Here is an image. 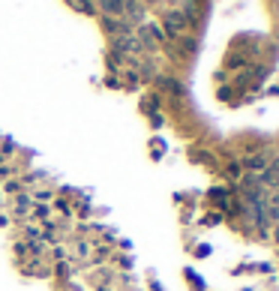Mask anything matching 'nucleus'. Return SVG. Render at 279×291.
<instances>
[{"mask_svg": "<svg viewBox=\"0 0 279 291\" xmlns=\"http://www.w3.org/2000/svg\"><path fill=\"white\" fill-rule=\"evenodd\" d=\"M183 27H186V18H183L180 12H168V15H165V30L171 33V36H177Z\"/></svg>", "mask_w": 279, "mask_h": 291, "instance_id": "nucleus-1", "label": "nucleus"}, {"mask_svg": "<svg viewBox=\"0 0 279 291\" xmlns=\"http://www.w3.org/2000/svg\"><path fill=\"white\" fill-rule=\"evenodd\" d=\"M264 165H267V159L261 156V153H255V156L246 159V168H252V171H264Z\"/></svg>", "mask_w": 279, "mask_h": 291, "instance_id": "nucleus-2", "label": "nucleus"}, {"mask_svg": "<svg viewBox=\"0 0 279 291\" xmlns=\"http://www.w3.org/2000/svg\"><path fill=\"white\" fill-rule=\"evenodd\" d=\"M261 183H264V186H276V174H273V171H261Z\"/></svg>", "mask_w": 279, "mask_h": 291, "instance_id": "nucleus-3", "label": "nucleus"}, {"mask_svg": "<svg viewBox=\"0 0 279 291\" xmlns=\"http://www.w3.org/2000/svg\"><path fill=\"white\" fill-rule=\"evenodd\" d=\"M33 213H36V219H48V204H36V207H33Z\"/></svg>", "mask_w": 279, "mask_h": 291, "instance_id": "nucleus-4", "label": "nucleus"}, {"mask_svg": "<svg viewBox=\"0 0 279 291\" xmlns=\"http://www.w3.org/2000/svg\"><path fill=\"white\" fill-rule=\"evenodd\" d=\"M87 252H90V243H84V240H81V243L75 246V255H78V258H87Z\"/></svg>", "mask_w": 279, "mask_h": 291, "instance_id": "nucleus-5", "label": "nucleus"}, {"mask_svg": "<svg viewBox=\"0 0 279 291\" xmlns=\"http://www.w3.org/2000/svg\"><path fill=\"white\" fill-rule=\"evenodd\" d=\"M3 189H6V192H18L21 183H18V180H9V183H3Z\"/></svg>", "mask_w": 279, "mask_h": 291, "instance_id": "nucleus-6", "label": "nucleus"}, {"mask_svg": "<svg viewBox=\"0 0 279 291\" xmlns=\"http://www.w3.org/2000/svg\"><path fill=\"white\" fill-rule=\"evenodd\" d=\"M273 207H279V192H276V195H273Z\"/></svg>", "mask_w": 279, "mask_h": 291, "instance_id": "nucleus-7", "label": "nucleus"}, {"mask_svg": "<svg viewBox=\"0 0 279 291\" xmlns=\"http://www.w3.org/2000/svg\"><path fill=\"white\" fill-rule=\"evenodd\" d=\"M276 243H279V228H276Z\"/></svg>", "mask_w": 279, "mask_h": 291, "instance_id": "nucleus-8", "label": "nucleus"}]
</instances>
